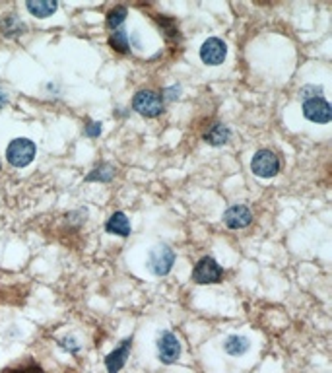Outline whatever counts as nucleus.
Listing matches in <instances>:
<instances>
[{"mask_svg":"<svg viewBox=\"0 0 332 373\" xmlns=\"http://www.w3.org/2000/svg\"><path fill=\"white\" fill-rule=\"evenodd\" d=\"M303 115L309 119L311 123H317V125H327L331 123L332 119V109L331 104L320 95V97H311L303 101Z\"/></svg>","mask_w":332,"mask_h":373,"instance_id":"obj_7","label":"nucleus"},{"mask_svg":"<svg viewBox=\"0 0 332 373\" xmlns=\"http://www.w3.org/2000/svg\"><path fill=\"white\" fill-rule=\"evenodd\" d=\"M251 221H253V212L243 204L229 206L224 214V224L229 230H245L247 226H251Z\"/></svg>","mask_w":332,"mask_h":373,"instance_id":"obj_10","label":"nucleus"},{"mask_svg":"<svg viewBox=\"0 0 332 373\" xmlns=\"http://www.w3.org/2000/svg\"><path fill=\"white\" fill-rule=\"evenodd\" d=\"M131 350H132V337L125 338L117 348L113 350V352H109L105 358L107 372L119 373L120 370L125 368L127 360L131 358Z\"/></svg>","mask_w":332,"mask_h":373,"instance_id":"obj_9","label":"nucleus"},{"mask_svg":"<svg viewBox=\"0 0 332 373\" xmlns=\"http://www.w3.org/2000/svg\"><path fill=\"white\" fill-rule=\"evenodd\" d=\"M179 93H181V86H171V88H166L164 93H162L164 104H166V101H175V99L179 97Z\"/></svg>","mask_w":332,"mask_h":373,"instance_id":"obj_23","label":"nucleus"},{"mask_svg":"<svg viewBox=\"0 0 332 373\" xmlns=\"http://www.w3.org/2000/svg\"><path fill=\"white\" fill-rule=\"evenodd\" d=\"M25 32H27V25L16 14H8L0 20V34L6 39H16V37L24 35Z\"/></svg>","mask_w":332,"mask_h":373,"instance_id":"obj_13","label":"nucleus"},{"mask_svg":"<svg viewBox=\"0 0 332 373\" xmlns=\"http://www.w3.org/2000/svg\"><path fill=\"white\" fill-rule=\"evenodd\" d=\"M57 344H59V348H62L64 352H68V354H78V352H80V342L72 337L60 338Z\"/></svg>","mask_w":332,"mask_h":373,"instance_id":"obj_21","label":"nucleus"},{"mask_svg":"<svg viewBox=\"0 0 332 373\" xmlns=\"http://www.w3.org/2000/svg\"><path fill=\"white\" fill-rule=\"evenodd\" d=\"M192 280L196 284H218L224 280V268L212 256H202L192 268Z\"/></svg>","mask_w":332,"mask_h":373,"instance_id":"obj_5","label":"nucleus"},{"mask_svg":"<svg viewBox=\"0 0 332 373\" xmlns=\"http://www.w3.org/2000/svg\"><path fill=\"white\" fill-rule=\"evenodd\" d=\"M25 8L31 16L43 20V18H49L57 12L59 2H55V0H29V2H25Z\"/></svg>","mask_w":332,"mask_h":373,"instance_id":"obj_14","label":"nucleus"},{"mask_svg":"<svg viewBox=\"0 0 332 373\" xmlns=\"http://www.w3.org/2000/svg\"><path fill=\"white\" fill-rule=\"evenodd\" d=\"M227 57V45L220 37L206 39L201 47V58L208 67H220Z\"/></svg>","mask_w":332,"mask_h":373,"instance_id":"obj_8","label":"nucleus"},{"mask_svg":"<svg viewBox=\"0 0 332 373\" xmlns=\"http://www.w3.org/2000/svg\"><path fill=\"white\" fill-rule=\"evenodd\" d=\"M155 350H157V360L166 365H171L181 356V342L171 330H162L155 340Z\"/></svg>","mask_w":332,"mask_h":373,"instance_id":"obj_6","label":"nucleus"},{"mask_svg":"<svg viewBox=\"0 0 332 373\" xmlns=\"http://www.w3.org/2000/svg\"><path fill=\"white\" fill-rule=\"evenodd\" d=\"M37 146L29 139H14L6 148V160L14 167H27L36 160Z\"/></svg>","mask_w":332,"mask_h":373,"instance_id":"obj_2","label":"nucleus"},{"mask_svg":"<svg viewBox=\"0 0 332 373\" xmlns=\"http://www.w3.org/2000/svg\"><path fill=\"white\" fill-rule=\"evenodd\" d=\"M127 14H129L127 6H115V8H111V10L107 12V18H105L107 27H109L111 32H117V29H120V25L125 23V20H127Z\"/></svg>","mask_w":332,"mask_h":373,"instance_id":"obj_20","label":"nucleus"},{"mask_svg":"<svg viewBox=\"0 0 332 373\" xmlns=\"http://www.w3.org/2000/svg\"><path fill=\"white\" fill-rule=\"evenodd\" d=\"M164 107H166V104H164L162 95L157 92H152V90H140L132 97V109L146 119L159 117L164 113Z\"/></svg>","mask_w":332,"mask_h":373,"instance_id":"obj_1","label":"nucleus"},{"mask_svg":"<svg viewBox=\"0 0 332 373\" xmlns=\"http://www.w3.org/2000/svg\"><path fill=\"white\" fill-rule=\"evenodd\" d=\"M0 373H47L34 358H25V360L12 363L8 368H4Z\"/></svg>","mask_w":332,"mask_h":373,"instance_id":"obj_19","label":"nucleus"},{"mask_svg":"<svg viewBox=\"0 0 332 373\" xmlns=\"http://www.w3.org/2000/svg\"><path fill=\"white\" fill-rule=\"evenodd\" d=\"M115 173H117L115 165H111V163H99V165H95L90 173L86 175V181H88V183H94V181L109 183V181H113Z\"/></svg>","mask_w":332,"mask_h":373,"instance_id":"obj_16","label":"nucleus"},{"mask_svg":"<svg viewBox=\"0 0 332 373\" xmlns=\"http://www.w3.org/2000/svg\"><path fill=\"white\" fill-rule=\"evenodd\" d=\"M0 169H2V163H0Z\"/></svg>","mask_w":332,"mask_h":373,"instance_id":"obj_25","label":"nucleus"},{"mask_svg":"<svg viewBox=\"0 0 332 373\" xmlns=\"http://www.w3.org/2000/svg\"><path fill=\"white\" fill-rule=\"evenodd\" d=\"M8 101H10V95H8V92H6L4 88H0V109H2L4 105H8Z\"/></svg>","mask_w":332,"mask_h":373,"instance_id":"obj_24","label":"nucleus"},{"mask_svg":"<svg viewBox=\"0 0 332 373\" xmlns=\"http://www.w3.org/2000/svg\"><path fill=\"white\" fill-rule=\"evenodd\" d=\"M101 130H103L101 123H97V121H88V125L84 128V134L90 136V139H97V136L101 134Z\"/></svg>","mask_w":332,"mask_h":373,"instance_id":"obj_22","label":"nucleus"},{"mask_svg":"<svg viewBox=\"0 0 332 373\" xmlns=\"http://www.w3.org/2000/svg\"><path fill=\"white\" fill-rule=\"evenodd\" d=\"M109 47H111L115 53H120V55H127V53H131V41H129V34H127L125 29L111 32V35H109Z\"/></svg>","mask_w":332,"mask_h":373,"instance_id":"obj_17","label":"nucleus"},{"mask_svg":"<svg viewBox=\"0 0 332 373\" xmlns=\"http://www.w3.org/2000/svg\"><path fill=\"white\" fill-rule=\"evenodd\" d=\"M202 139L210 146H224V144H227L231 140V128L224 125V123H214L202 134Z\"/></svg>","mask_w":332,"mask_h":373,"instance_id":"obj_11","label":"nucleus"},{"mask_svg":"<svg viewBox=\"0 0 332 373\" xmlns=\"http://www.w3.org/2000/svg\"><path fill=\"white\" fill-rule=\"evenodd\" d=\"M173 265H175V251L169 245H155L146 263V267L154 276H167Z\"/></svg>","mask_w":332,"mask_h":373,"instance_id":"obj_3","label":"nucleus"},{"mask_svg":"<svg viewBox=\"0 0 332 373\" xmlns=\"http://www.w3.org/2000/svg\"><path fill=\"white\" fill-rule=\"evenodd\" d=\"M155 22L159 25V29L164 32L167 41H179V39H181L177 20H175V18H169V16H155Z\"/></svg>","mask_w":332,"mask_h":373,"instance_id":"obj_18","label":"nucleus"},{"mask_svg":"<svg viewBox=\"0 0 332 373\" xmlns=\"http://www.w3.org/2000/svg\"><path fill=\"white\" fill-rule=\"evenodd\" d=\"M251 171L261 179H272L280 173V158L270 150H259L251 160Z\"/></svg>","mask_w":332,"mask_h":373,"instance_id":"obj_4","label":"nucleus"},{"mask_svg":"<svg viewBox=\"0 0 332 373\" xmlns=\"http://www.w3.org/2000/svg\"><path fill=\"white\" fill-rule=\"evenodd\" d=\"M105 230L107 233H111V235H119V237H129L132 232L131 228V221L127 218V214L125 212H115V214H111L109 216V220L105 224Z\"/></svg>","mask_w":332,"mask_h":373,"instance_id":"obj_12","label":"nucleus"},{"mask_svg":"<svg viewBox=\"0 0 332 373\" xmlns=\"http://www.w3.org/2000/svg\"><path fill=\"white\" fill-rule=\"evenodd\" d=\"M251 348V342L247 337H241V335H231L224 340V350L229 356H243L247 354Z\"/></svg>","mask_w":332,"mask_h":373,"instance_id":"obj_15","label":"nucleus"}]
</instances>
